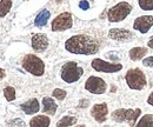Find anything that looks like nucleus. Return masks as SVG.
Instances as JSON below:
<instances>
[{
  "label": "nucleus",
  "instance_id": "1",
  "mask_svg": "<svg viewBox=\"0 0 153 127\" xmlns=\"http://www.w3.org/2000/svg\"><path fill=\"white\" fill-rule=\"evenodd\" d=\"M65 50L72 54L93 55L98 53L99 45L92 36L87 34H76L65 41Z\"/></svg>",
  "mask_w": 153,
  "mask_h": 127
},
{
  "label": "nucleus",
  "instance_id": "2",
  "mask_svg": "<svg viewBox=\"0 0 153 127\" xmlns=\"http://www.w3.org/2000/svg\"><path fill=\"white\" fill-rule=\"evenodd\" d=\"M84 74V68L76 61H66L60 68V78L66 84H74L80 80Z\"/></svg>",
  "mask_w": 153,
  "mask_h": 127
},
{
  "label": "nucleus",
  "instance_id": "3",
  "mask_svg": "<svg viewBox=\"0 0 153 127\" xmlns=\"http://www.w3.org/2000/svg\"><path fill=\"white\" fill-rule=\"evenodd\" d=\"M125 81L128 88L133 91H143L147 86V78L140 68H131L125 74Z\"/></svg>",
  "mask_w": 153,
  "mask_h": 127
},
{
  "label": "nucleus",
  "instance_id": "4",
  "mask_svg": "<svg viewBox=\"0 0 153 127\" xmlns=\"http://www.w3.org/2000/svg\"><path fill=\"white\" fill-rule=\"evenodd\" d=\"M22 68L34 76H42L45 73V62L36 54H26L21 60Z\"/></svg>",
  "mask_w": 153,
  "mask_h": 127
},
{
  "label": "nucleus",
  "instance_id": "5",
  "mask_svg": "<svg viewBox=\"0 0 153 127\" xmlns=\"http://www.w3.org/2000/svg\"><path fill=\"white\" fill-rule=\"evenodd\" d=\"M132 12V5L126 1H120L107 11V19L110 22L124 21Z\"/></svg>",
  "mask_w": 153,
  "mask_h": 127
},
{
  "label": "nucleus",
  "instance_id": "6",
  "mask_svg": "<svg viewBox=\"0 0 153 127\" xmlns=\"http://www.w3.org/2000/svg\"><path fill=\"white\" fill-rule=\"evenodd\" d=\"M73 26V18L70 12H62L52 20L51 30L53 32H64Z\"/></svg>",
  "mask_w": 153,
  "mask_h": 127
},
{
  "label": "nucleus",
  "instance_id": "7",
  "mask_svg": "<svg viewBox=\"0 0 153 127\" xmlns=\"http://www.w3.org/2000/svg\"><path fill=\"white\" fill-rule=\"evenodd\" d=\"M85 90L90 92V93H92V94L100 95V94H104L107 91V84L102 78L91 75L85 81Z\"/></svg>",
  "mask_w": 153,
  "mask_h": 127
},
{
  "label": "nucleus",
  "instance_id": "8",
  "mask_svg": "<svg viewBox=\"0 0 153 127\" xmlns=\"http://www.w3.org/2000/svg\"><path fill=\"white\" fill-rule=\"evenodd\" d=\"M91 66L96 72L101 73H117L123 70V65L120 62H108L100 58L93 59Z\"/></svg>",
  "mask_w": 153,
  "mask_h": 127
},
{
  "label": "nucleus",
  "instance_id": "9",
  "mask_svg": "<svg viewBox=\"0 0 153 127\" xmlns=\"http://www.w3.org/2000/svg\"><path fill=\"white\" fill-rule=\"evenodd\" d=\"M153 26V16H141L134 19L133 28L141 34H146Z\"/></svg>",
  "mask_w": 153,
  "mask_h": 127
},
{
  "label": "nucleus",
  "instance_id": "10",
  "mask_svg": "<svg viewBox=\"0 0 153 127\" xmlns=\"http://www.w3.org/2000/svg\"><path fill=\"white\" fill-rule=\"evenodd\" d=\"M91 115L97 123H99V124L105 123L107 120V115H108L107 104L106 102H100V104L93 105V107L91 108Z\"/></svg>",
  "mask_w": 153,
  "mask_h": 127
},
{
  "label": "nucleus",
  "instance_id": "11",
  "mask_svg": "<svg viewBox=\"0 0 153 127\" xmlns=\"http://www.w3.org/2000/svg\"><path fill=\"white\" fill-rule=\"evenodd\" d=\"M48 38L44 33H34L31 38V46L36 52H44L48 47Z\"/></svg>",
  "mask_w": 153,
  "mask_h": 127
},
{
  "label": "nucleus",
  "instance_id": "12",
  "mask_svg": "<svg viewBox=\"0 0 153 127\" xmlns=\"http://www.w3.org/2000/svg\"><path fill=\"white\" fill-rule=\"evenodd\" d=\"M108 38L115 41H127L132 38V33L125 28H111L108 31Z\"/></svg>",
  "mask_w": 153,
  "mask_h": 127
},
{
  "label": "nucleus",
  "instance_id": "13",
  "mask_svg": "<svg viewBox=\"0 0 153 127\" xmlns=\"http://www.w3.org/2000/svg\"><path fill=\"white\" fill-rule=\"evenodd\" d=\"M20 108H21V111H22L25 114H27V115H33V114L38 113L39 111H40V104H39L38 99L32 98V99H30V100L22 102V104L20 105Z\"/></svg>",
  "mask_w": 153,
  "mask_h": 127
},
{
  "label": "nucleus",
  "instance_id": "14",
  "mask_svg": "<svg viewBox=\"0 0 153 127\" xmlns=\"http://www.w3.org/2000/svg\"><path fill=\"white\" fill-rule=\"evenodd\" d=\"M132 113H133L132 108H118L112 112L111 118L115 123H125V121L127 123Z\"/></svg>",
  "mask_w": 153,
  "mask_h": 127
},
{
  "label": "nucleus",
  "instance_id": "15",
  "mask_svg": "<svg viewBox=\"0 0 153 127\" xmlns=\"http://www.w3.org/2000/svg\"><path fill=\"white\" fill-rule=\"evenodd\" d=\"M58 105L56 100L51 97H44L42 98V112L50 117H53L57 113Z\"/></svg>",
  "mask_w": 153,
  "mask_h": 127
},
{
  "label": "nucleus",
  "instance_id": "16",
  "mask_svg": "<svg viewBox=\"0 0 153 127\" xmlns=\"http://www.w3.org/2000/svg\"><path fill=\"white\" fill-rule=\"evenodd\" d=\"M51 119L47 115H36L30 120V127H50Z\"/></svg>",
  "mask_w": 153,
  "mask_h": 127
},
{
  "label": "nucleus",
  "instance_id": "17",
  "mask_svg": "<svg viewBox=\"0 0 153 127\" xmlns=\"http://www.w3.org/2000/svg\"><path fill=\"white\" fill-rule=\"evenodd\" d=\"M146 54H147V48L146 47H139V46L131 48L130 52H128V56L132 61L141 60L146 56Z\"/></svg>",
  "mask_w": 153,
  "mask_h": 127
},
{
  "label": "nucleus",
  "instance_id": "18",
  "mask_svg": "<svg viewBox=\"0 0 153 127\" xmlns=\"http://www.w3.org/2000/svg\"><path fill=\"white\" fill-rule=\"evenodd\" d=\"M50 17H51V13H50L48 10H46V8L41 10L38 13V16L36 17V19H34V25L37 27H44L47 24Z\"/></svg>",
  "mask_w": 153,
  "mask_h": 127
},
{
  "label": "nucleus",
  "instance_id": "19",
  "mask_svg": "<svg viewBox=\"0 0 153 127\" xmlns=\"http://www.w3.org/2000/svg\"><path fill=\"white\" fill-rule=\"evenodd\" d=\"M76 123H78L76 117L65 115L57 123V127H73L74 125H76Z\"/></svg>",
  "mask_w": 153,
  "mask_h": 127
},
{
  "label": "nucleus",
  "instance_id": "20",
  "mask_svg": "<svg viewBox=\"0 0 153 127\" xmlns=\"http://www.w3.org/2000/svg\"><path fill=\"white\" fill-rule=\"evenodd\" d=\"M12 5V0H0V18H4L10 13Z\"/></svg>",
  "mask_w": 153,
  "mask_h": 127
},
{
  "label": "nucleus",
  "instance_id": "21",
  "mask_svg": "<svg viewBox=\"0 0 153 127\" xmlns=\"http://www.w3.org/2000/svg\"><path fill=\"white\" fill-rule=\"evenodd\" d=\"M135 127H153V114H145L143 115Z\"/></svg>",
  "mask_w": 153,
  "mask_h": 127
},
{
  "label": "nucleus",
  "instance_id": "22",
  "mask_svg": "<svg viewBox=\"0 0 153 127\" xmlns=\"http://www.w3.org/2000/svg\"><path fill=\"white\" fill-rule=\"evenodd\" d=\"M4 97L6 99V101L11 102L16 99V88L12 86H7L4 88Z\"/></svg>",
  "mask_w": 153,
  "mask_h": 127
},
{
  "label": "nucleus",
  "instance_id": "23",
  "mask_svg": "<svg viewBox=\"0 0 153 127\" xmlns=\"http://www.w3.org/2000/svg\"><path fill=\"white\" fill-rule=\"evenodd\" d=\"M140 115H141V109L140 108H135L133 109V113L131 114V117H130V119H128V125L131 127H134L137 125V123H138V119L140 118Z\"/></svg>",
  "mask_w": 153,
  "mask_h": 127
},
{
  "label": "nucleus",
  "instance_id": "24",
  "mask_svg": "<svg viewBox=\"0 0 153 127\" xmlns=\"http://www.w3.org/2000/svg\"><path fill=\"white\" fill-rule=\"evenodd\" d=\"M138 5L143 11H153V0H138Z\"/></svg>",
  "mask_w": 153,
  "mask_h": 127
},
{
  "label": "nucleus",
  "instance_id": "25",
  "mask_svg": "<svg viewBox=\"0 0 153 127\" xmlns=\"http://www.w3.org/2000/svg\"><path fill=\"white\" fill-rule=\"evenodd\" d=\"M66 95H67V92L65 90H62V88H54L53 92H52V97L54 99H57V100H60V101L65 100Z\"/></svg>",
  "mask_w": 153,
  "mask_h": 127
},
{
  "label": "nucleus",
  "instance_id": "26",
  "mask_svg": "<svg viewBox=\"0 0 153 127\" xmlns=\"http://www.w3.org/2000/svg\"><path fill=\"white\" fill-rule=\"evenodd\" d=\"M143 65H144L145 67H153V55L144 58V59H143Z\"/></svg>",
  "mask_w": 153,
  "mask_h": 127
},
{
  "label": "nucleus",
  "instance_id": "27",
  "mask_svg": "<svg viewBox=\"0 0 153 127\" xmlns=\"http://www.w3.org/2000/svg\"><path fill=\"white\" fill-rule=\"evenodd\" d=\"M79 7H80L81 10H84V11H87V10L90 8V2H88L87 0H81V1L79 2Z\"/></svg>",
  "mask_w": 153,
  "mask_h": 127
},
{
  "label": "nucleus",
  "instance_id": "28",
  "mask_svg": "<svg viewBox=\"0 0 153 127\" xmlns=\"http://www.w3.org/2000/svg\"><path fill=\"white\" fill-rule=\"evenodd\" d=\"M88 105H90V100H87V99H82V100H80V102H79L78 107L86 108V107H88Z\"/></svg>",
  "mask_w": 153,
  "mask_h": 127
},
{
  "label": "nucleus",
  "instance_id": "29",
  "mask_svg": "<svg viewBox=\"0 0 153 127\" xmlns=\"http://www.w3.org/2000/svg\"><path fill=\"white\" fill-rule=\"evenodd\" d=\"M146 101H147V104H149L150 106L153 107V92H151V94L147 97V100H146Z\"/></svg>",
  "mask_w": 153,
  "mask_h": 127
},
{
  "label": "nucleus",
  "instance_id": "30",
  "mask_svg": "<svg viewBox=\"0 0 153 127\" xmlns=\"http://www.w3.org/2000/svg\"><path fill=\"white\" fill-rule=\"evenodd\" d=\"M147 47L153 50V36H150V39H149V41H147Z\"/></svg>",
  "mask_w": 153,
  "mask_h": 127
},
{
  "label": "nucleus",
  "instance_id": "31",
  "mask_svg": "<svg viewBox=\"0 0 153 127\" xmlns=\"http://www.w3.org/2000/svg\"><path fill=\"white\" fill-rule=\"evenodd\" d=\"M5 75H6L5 70H4V68H0V80H1V79H4V78H5Z\"/></svg>",
  "mask_w": 153,
  "mask_h": 127
},
{
  "label": "nucleus",
  "instance_id": "32",
  "mask_svg": "<svg viewBox=\"0 0 153 127\" xmlns=\"http://www.w3.org/2000/svg\"><path fill=\"white\" fill-rule=\"evenodd\" d=\"M73 127H86L85 125H74Z\"/></svg>",
  "mask_w": 153,
  "mask_h": 127
}]
</instances>
